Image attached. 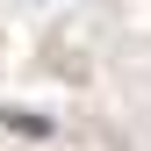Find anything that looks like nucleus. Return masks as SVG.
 Masks as SVG:
<instances>
[{"instance_id":"f257e3e1","label":"nucleus","mask_w":151,"mask_h":151,"mask_svg":"<svg viewBox=\"0 0 151 151\" xmlns=\"http://www.w3.org/2000/svg\"><path fill=\"white\" fill-rule=\"evenodd\" d=\"M7 129H22V137H50V115H29V108H7Z\"/></svg>"}]
</instances>
